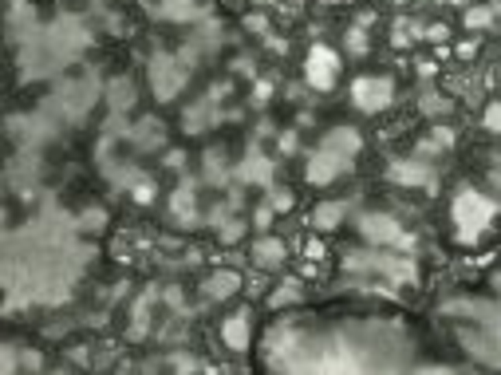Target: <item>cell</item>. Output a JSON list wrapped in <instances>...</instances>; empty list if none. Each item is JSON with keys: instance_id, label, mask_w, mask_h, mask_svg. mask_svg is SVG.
Instances as JSON below:
<instances>
[{"instance_id": "cell-16", "label": "cell", "mask_w": 501, "mask_h": 375, "mask_svg": "<svg viewBox=\"0 0 501 375\" xmlns=\"http://www.w3.org/2000/svg\"><path fill=\"white\" fill-rule=\"evenodd\" d=\"M272 205H277V209H288V205H292V194H272Z\"/></svg>"}, {"instance_id": "cell-18", "label": "cell", "mask_w": 501, "mask_h": 375, "mask_svg": "<svg viewBox=\"0 0 501 375\" xmlns=\"http://www.w3.org/2000/svg\"><path fill=\"white\" fill-rule=\"evenodd\" d=\"M423 107H426V111H446V107H450V103H446V99H426Z\"/></svg>"}, {"instance_id": "cell-14", "label": "cell", "mask_w": 501, "mask_h": 375, "mask_svg": "<svg viewBox=\"0 0 501 375\" xmlns=\"http://www.w3.org/2000/svg\"><path fill=\"white\" fill-rule=\"evenodd\" d=\"M466 24H470V28H482V24H489V12L486 8H470V12H466Z\"/></svg>"}, {"instance_id": "cell-5", "label": "cell", "mask_w": 501, "mask_h": 375, "mask_svg": "<svg viewBox=\"0 0 501 375\" xmlns=\"http://www.w3.org/2000/svg\"><path fill=\"white\" fill-rule=\"evenodd\" d=\"M347 166V155H336V150H320V155L308 162V182H331L336 174Z\"/></svg>"}, {"instance_id": "cell-7", "label": "cell", "mask_w": 501, "mask_h": 375, "mask_svg": "<svg viewBox=\"0 0 501 375\" xmlns=\"http://www.w3.org/2000/svg\"><path fill=\"white\" fill-rule=\"evenodd\" d=\"M225 344L233 348V352H245V344H249V320L245 316L225 320Z\"/></svg>"}, {"instance_id": "cell-4", "label": "cell", "mask_w": 501, "mask_h": 375, "mask_svg": "<svg viewBox=\"0 0 501 375\" xmlns=\"http://www.w3.org/2000/svg\"><path fill=\"white\" fill-rule=\"evenodd\" d=\"M304 76H308L312 87H331V79H336V56H331L328 47H312Z\"/></svg>"}, {"instance_id": "cell-21", "label": "cell", "mask_w": 501, "mask_h": 375, "mask_svg": "<svg viewBox=\"0 0 501 375\" xmlns=\"http://www.w3.org/2000/svg\"><path fill=\"white\" fill-rule=\"evenodd\" d=\"M331 4H340V0H331Z\"/></svg>"}, {"instance_id": "cell-3", "label": "cell", "mask_w": 501, "mask_h": 375, "mask_svg": "<svg viewBox=\"0 0 501 375\" xmlns=\"http://www.w3.org/2000/svg\"><path fill=\"white\" fill-rule=\"evenodd\" d=\"M391 79H356V87H351V95H356V107L360 111H383L387 103H391Z\"/></svg>"}, {"instance_id": "cell-12", "label": "cell", "mask_w": 501, "mask_h": 375, "mask_svg": "<svg viewBox=\"0 0 501 375\" xmlns=\"http://www.w3.org/2000/svg\"><path fill=\"white\" fill-rule=\"evenodd\" d=\"M174 83H178V79H174L170 71H166V67H162V63H158V91H162V99H170Z\"/></svg>"}, {"instance_id": "cell-9", "label": "cell", "mask_w": 501, "mask_h": 375, "mask_svg": "<svg viewBox=\"0 0 501 375\" xmlns=\"http://www.w3.org/2000/svg\"><path fill=\"white\" fill-rule=\"evenodd\" d=\"M340 218H344V202H324L312 214L316 229H331V225H340Z\"/></svg>"}, {"instance_id": "cell-10", "label": "cell", "mask_w": 501, "mask_h": 375, "mask_svg": "<svg viewBox=\"0 0 501 375\" xmlns=\"http://www.w3.org/2000/svg\"><path fill=\"white\" fill-rule=\"evenodd\" d=\"M281 261H284V245H281V241H272V237L257 241V265H281Z\"/></svg>"}, {"instance_id": "cell-19", "label": "cell", "mask_w": 501, "mask_h": 375, "mask_svg": "<svg viewBox=\"0 0 501 375\" xmlns=\"http://www.w3.org/2000/svg\"><path fill=\"white\" fill-rule=\"evenodd\" d=\"M241 237V221H233V225H225V241H237Z\"/></svg>"}, {"instance_id": "cell-11", "label": "cell", "mask_w": 501, "mask_h": 375, "mask_svg": "<svg viewBox=\"0 0 501 375\" xmlns=\"http://www.w3.org/2000/svg\"><path fill=\"white\" fill-rule=\"evenodd\" d=\"M328 150H340V155H356V150H360V139H356V130H336V135H328Z\"/></svg>"}, {"instance_id": "cell-17", "label": "cell", "mask_w": 501, "mask_h": 375, "mask_svg": "<svg viewBox=\"0 0 501 375\" xmlns=\"http://www.w3.org/2000/svg\"><path fill=\"white\" fill-rule=\"evenodd\" d=\"M189 194H178V198H174V209H178V214H189Z\"/></svg>"}, {"instance_id": "cell-6", "label": "cell", "mask_w": 501, "mask_h": 375, "mask_svg": "<svg viewBox=\"0 0 501 375\" xmlns=\"http://www.w3.org/2000/svg\"><path fill=\"white\" fill-rule=\"evenodd\" d=\"M387 174H391V182H403V186H430V174L419 162H395Z\"/></svg>"}, {"instance_id": "cell-8", "label": "cell", "mask_w": 501, "mask_h": 375, "mask_svg": "<svg viewBox=\"0 0 501 375\" xmlns=\"http://www.w3.org/2000/svg\"><path fill=\"white\" fill-rule=\"evenodd\" d=\"M237 284H241V277H237V273H213V277H209V284H205V288H209V297H233L237 293Z\"/></svg>"}, {"instance_id": "cell-1", "label": "cell", "mask_w": 501, "mask_h": 375, "mask_svg": "<svg viewBox=\"0 0 501 375\" xmlns=\"http://www.w3.org/2000/svg\"><path fill=\"white\" fill-rule=\"evenodd\" d=\"M454 221H458V237L462 241H478L486 234V225L493 221V202L474 194V190H462L454 202Z\"/></svg>"}, {"instance_id": "cell-15", "label": "cell", "mask_w": 501, "mask_h": 375, "mask_svg": "<svg viewBox=\"0 0 501 375\" xmlns=\"http://www.w3.org/2000/svg\"><path fill=\"white\" fill-rule=\"evenodd\" d=\"M296 297V281L288 284V288H281V293H277V297H272V304H288V300Z\"/></svg>"}, {"instance_id": "cell-13", "label": "cell", "mask_w": 501, "mask_h": 375, "mask_svg": "<svg viewBox=\"0 0 501 375\" xmlns=\"http://www.w3.org/2000/svg\"><path fill=\"white\" fill-rule=\"evenodd\" d=\"M486 126L493 130V135H501V103H493V107L486 111Z\"/></svg>"}, {"instance_id": "cell-20", "label": "cell", "mask_w": 501, "mask_h": 375, "mask_svg": "<svg viewBox=\"0 0 501 375\" xmlns=\"http://www.w3.org/2000/svg\"><path fill=\"white\" fill-rule=\"evenodd\" d=\"M135 198H139V202H150V198H154V190H150V186H139V194H135Z\"/></svg>"}, {"instance_id": "cell-2", "label": "cell", "mask_w": 501, "mask_h": 375, "mask_svg": "<svg viewBox=\"0 0 501 375\" xmlns=\"http://www.w3.org/2000/svg\"><path fill=\"white\" fill-rule=\"evenodd\" d=\"M360 229L367 241H379V245H410V237L399 229V221L387 218V214H367L360 221Z\"/></svg>"}]
</instances>
